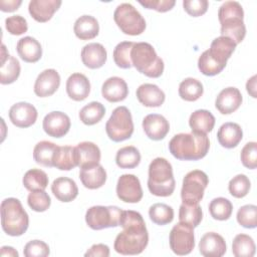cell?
<instances>
[{
	"label": "cell",
	"mask_w": 257,
	"mask_h": 257,
	"mask_svg": "<svg viewBox=\"0 0 257 257\" xmlns=\"http://www.w3.org/2000/svg\"><path fill=\"white\" fill-rule=\"evenodd\" d=\"M61 4L60 0H31L28 5V11L35 21L44 23L52 18Z\"/></svg>",
	"instance_id": "cell-18"
},
{
	"label": "cell",
	"mask_w": 257,
	"mask_h": 257,
	"mask_svg": "<svg viewBox=\"0 0 257 257\" xmlns=\"http://www.w3.org/2000/svg\"><path fill=\"white\" fill-rule=\"evenodd\" d=\"M209 212L215 220L226 221L228 220L233 212L232 203L223 197L213 199L209 204Z\"/></svg>",
	"instance_id": "cell-41"
},
{
	"label": "cell",
	"mask_w": 257,
	"mask_h": 257,
	"mask_svg": "<svg viewBox=\"0 0 257 257\" xmlns=\"http://www.w3.org/2000/svg\"><path fill=\"white\" fill-rule=\"evenodd\" d=\"M27 204L35 212H45L51 205V199L45 191H34L29 193Z\"/></svg>",
	"instance_id": "cell-47"
},
{
	"label": "cell",
	"mask_w": 257,
	"mask_h": 257,
	"mask_svg": "<svg viewBox=\"0 0 257 257\" xmlns=\"http://www.w3.org/2000/svg\"><path fill=\"white\" fill-rule=\"evenodd\" d=\"M5 28L12 35H21L28 30V24L21 15H13L5 19Z\"/></svg>",
	"instance_id": "cell-50"
},
{
	"label": "cell",
	"mask_w": 257,
	"mask_h": 257,
	"mask_svg": "<svg viewBox=\"0 0 257 257\" xmlns=\"http://www.w3.org/2000/svg\"><path fill=\"white\" fill-rule=\"evenodd\" d=\"M218 19L221 24V35L229 37L236 44L243 41L246 35L244 24V11L237 1L224 2L218 11Z\"/></svg>",
	"instance_id": "cell-3"
},
{
	"label": "cell",
	"mask_w": 257,
	"mask_h": 257,
	"mask_svg": "<svg viewBox=\"0 0 257 257\" xmlns=\"http://www.w3.org/2000/svg\"><path fill=\"white\" fill-rule=\"evenodd\" d=\"M139 3L147 9H153L158 12L164 13L173 9L176 4L175 0H140Z\"/></svg>",
	"instance_id": "cell-52"
},
{
	"label": "cell",
	"mask_w": 257,
	"mask_h": 257,
	"mask_svg": "<svg viewBox=\"0 0 257 257\" xmlns=\"http://www.w3.org/2000/svg\"><path fill=\"white\" fill-rule=\"evenodd\" d=\"M77 158H78V167L87 168L99 164L100 161V150L99 148L91 142H82L75 147Z\"/></svg>",
	"instance_id": "cell-31"
},
{
	"label": "cell",
	"mask_w": 257,
	"mask_h": 257,
	"mask_svg": "<svg viewBox=\"0 0 257 257\" xmlns=\"http://www.w3.org/2000/svg\"><path fill=\"white\" fill-rule=\"evenodd\" d=\"M189 125L192 132L207 135L214 128L215 116L207 109H197L190 115Z\"/></svg>",
	"instance_id": "cell-33"
},
{
	"label": "cell",
	"mask_w": 257,
	"mask_h": 257,
	"mask_svg": "<svg viewBox=\"0 0 257 257\" xmlns=\"http://www.w3.org/2000/svg\"><path fill=\"white\" fill-rule=\"evenodd\" d=\"M256 251V246L252 237L247 234H238L233 239L232 253L236 257H252Z\"/></svg>",
	"instance_id": "cell-39"
},
{
	"label": "cell",
	"mask_w": 257,
	"mask_h": 257,
	"mask_svg": "<svg viewBox=\"0 0 257 257\" xmlns=\"http://www.w3.org/2000/svg\"><path fill=\"white\" fill-rule=\"evenodd\" d=\"M198 68L204 75L214 76L219 74L225 68V66L214 60L209 55L208 50H205L198 59Z\"/></svg>",
	"instance_id": "cell-46"
},
{
	"label": "cell",
	"mask_w": 257,
	"mask_h": 257,
	"mask_svg": "<svg viewBox=\"0 0 257 257\" xmlns=\"http://www.w3.org/2000/svg\"><path fill=\"white\" fill-rule=\"evenodd\" d=\"M37 109L29 102L20 101L13 104L9 109V118L17 126L26 128L35 123L37 119Z\"/></svg>",
	"instance_id": "cell-14"
},
{
	"label": "cell",
	"mask_w": 257,
	"mask_h": 257,
	"mask_svg": "<svg viewBox=\"0 0 257 257\" xmlns=\"http://www.w3.org/2000/svg\"><path fill=\"white\" fill-rule=\"evenodd\" d=\"M237 222L244 228L254 229L257 226V207L252 204L240 207L237 212Z\"/></svg>",
	"instance_id": "cell-45"
},
{
	"label": "cell",
	"mask_w": 257,
	"mask_h": 257,
	"mask_svg": "<svg viewBox=\"0 0 257 257\" xmlns=\"http://www.w3.org/2000/svg\"><path fill=\"white\" fill-rule=\"evenodd\" d=\"M25 257H46L50 254L49 246L41 240H31L24 246Z\"/></svg>",
	"instance_id": "cell-49"
},
{
	"label": "cell",
	"mask_w": 257,
	"mask_h": 257,
	"mask_svg": "<svg viewBox=\"0 0 257 257\" xmlns=\"http://www.w3.org/2000/svg\"><path fill=\"white\" fill-rule=\"evenodd\" d=\"M22 183L30 192L44 191L48 185V177L47 174L40 169H31L24 174Z\"/></svg>",
	"instance_id": "cell-37"
},
{
	"label": "cell",
	"mask_w": 257,
	"mask_h": 257,
	"mask_svg": "<svg viewBox=\"0 0 257 257\" xmlns=\"http://www.w3.org/2000/svg\"><path fill=\"white\" fill-rule=\"evenodd\" d=\"M236 46L237 44L232 39L221 35L212 41L210 48L207 50L209 55L214 60L226 66L227 60L231 57L232 53L235 51Z\"/></svg>",
	"instance_id": "cell-22"
},
{
	"label": "cell",
	"mask_w": 257,
	"mask_h": 257,
	"mask_svg": "<svg viewBox=\"0 0 257 257\" xmlns=\"http://www.w3.org/2000/svg\"><path fill=\"white\" fill-rule=\"evenodd\" d=\"M209 184L208 176L201 170L189 172L183 179L181 198L186 204H199Z\"/></svg>",
	"instance_id": "cell-10"
},
{
	"label": "cell",
	"mask_w": 257,
	"mask_h": 257,
	"mask_svg": "<svg viewBox=\"0 0 257 257\" xmlns=\"http://www.w3.org/2000/svg\"><path fill=\"white\" fill-rule=\"evenodd\" d=\"M227 246L224 238L215 232H208L199 242V251L205 257H221L226 253Z\"/></svg>",
	"instance_id": "cell-19"
},
{
	"label": "cell",
	"mask_w": 257,
	"mask_h": 257,
	"mask_svg": "<svg viewBox=\"0 0 257 257\" xmlns=\"http://www.w3.org/2000/svg\"><path fill=\"white\" fill-rule=\"evenodd\" d=\"M169 241L175 254L180 256L190 254L195 247L194 228L189 224L179 222L172 228Z\"/></svg>",
	"instance_id": "cell-11"
},
{
	"label": "cell",
	"mask_w": 257,
	"mask_h": 257,
	"mask_svg": "<svg viewBox=\"0 0 257 257\" xmlns=\"http://www.w3.org/2000/svg\"><path fill=\"white\" fill-rule=\"evenodd\" d=\"M51 192L58 201L68 203L77 197L78 188L72 179L67 177H59L52 182Z\"/></svg>",
	"instance_id": "cell-26"
},
{
	"label": "cell",
	"mask_w": 257,
	"mask_h": 257,
	"mask_svg": "<svg viewBox=\"0 0 257 257\" xmlns=\"http://www.w3.org/2000/svg\"><path fill=\"white\" fill-rule=\"evenodd\" d=\"M250 188H251V182L249 178L244 174H239L233 177L228 184L229 193L233 197L238 199L244 198L249 193Z\"/></svg>",
	"instance_id": "cell-44"
},
{
	"label": "cell",
	"mask_w": 257,
	"mask_h": 257,
	"mask_svg": "<svg viewBox=\"0 0 257 257\" xmlns=\"http://www.w3.org/2000/svg\"><path fill=\"white\" fill-rule=\"evenodd\" d=\"M175 187L176 182L170 162L161 157L154 159L149 166V191L158 197H169L174 193Z\"/></svg>",
	"instance_id": "cell-4"
},
{
	"label": "cell",
	"mask_w": 257,
	"mask_h": 257,
	"mask_svg": "<svg viewBox=\"0 0 257 257\" xmlns=\"http://www.w3.org/2000/svg\"><path fill=\"white\" fill-rule=\"evenodd\" d=\"M1 256H12V257H18V252L11 246H2L1 247Z\"/></svg>",
	"instance_id": "cell-56"
},
{
	"label": "cell",
	"mask_w": 257,
	"mask_h": 257,
	"mask_svg": "<svg viewBox=\"0 0 257 257\" xmlns=\"http://www.w3.org/2000/svg\"><path fill=\"white\" fill-rule=\"evenodd\" d=\"M22 4L21 0H1L0 1V9L3 12H13L19 8Z\"/></svg>",
	"instance_id": "cell-54"
},
{
	"label": "cell",
	"mask_w": 257,
	"mask_h": 257,
	"mask_svg": "<svg viewBox=\"0 0 257 257\" xmlns=\"http://www.w3.org/2000/svg\"><path fill=\"white\" fill-rule=\"evenodd\" d=\"M53 167L60 171H70L75 167H78V158L75 147L58 146L53 158Z\"/></svg>",
	"instance_id": "cell-32"
},
{
	"label": "cell",
	"mask_w": 257,
	"mask_h": 257,
	"mask_svg": "<svg viewBox=\"0 0 257 257\" xmlns=\"http://www.w3.org/2000/svg\"><path fill=\"white\" fill-rule=\"evenodd\" d=\"M210 149L206 134L192 132L175 135L169 142L170 153L181 161H198L203 159Z\"/></svg>",
	"instance_id": "cell-2"
},
{
	"label": "cell",
	"mask_w": 257,
	"mask_h": 257,
	"mask_svg": "<svg viewBox=\"0 0 257 257\" xmlns=\"http://www.w3.org/2000/svg\"><path fill=\"white\" fill-rule=\"evenodd\" d=\"M85 257H107L109 256V247L104 244H94L92 245L84 254Z\"/></svg>",
	"instance_id": "cell-53"
},
{
	"label": "cell",
	"mask_w": 257,
	"mask_h": 257,
	"mask_svg": "<svg viewBox=\"0 0 257 257\" xmlns=\"http://www.w3.org/2000/svg\"><path fill=\"white\" fill-rule=\"evenodd\" d=\"M217 139L223 148L233 149L242 141L243 131L236 122H225L220 126L217 133Z\"/></svg>",
	"instance_id": "cell-28"
},
{
	"label": "cell",
	"mask_w": 257,
	"mask_h": 257,
	"mask_svg": "<svg viewBox=\"0 0 257 257\" xmlns=\"http://www.w3.org/2000/svg\"><path fill=\"white\" fill-rule=\"evenodd\" d=\"M240 159L244 167L254 170L257 167V143L249 142L241 150Z\"/></svg>",
	"instance_id": "cell-48"
},
{
	"label": "cell",
	"mask_w": 257,
	"mask_h": 257,
	"mask_svg": "<svg viewBox=\"0 0 257 257\" xmlns=\"http://www.w3.org/2000/svg\"><path fill=\"white\" fill-rule=\"evenodd\" d=\"M139 101L147 107H159L166 98L165 92L156 84L144 83L141 84L136 91Z\"/></svg>",
	"instance_id": "cell-24"
},
{
	"label": "cell",
	"mask_w": 257,
	"mask_h": 257,
	"mask_svg": "<svg viewBox=\"0 0 257 257\" xmlns=\"http://www.w3.org/2000/svg\"><path fill=\"white\" fill-rule=\"evenodd\" d=\"M117 27L126 35H140L146 29V20L131 3L119 4L113 13Z\"/></svg>",
	"instance_id": "cell-8"
},
{
	"label": "cell",
	"mask_w": 257,
	"mask_h": 257,
	"mask_svg": "<svg viewBox=\"0 0 257 257\" xmlns=\"http://www.w3.org/2000/svg\"><path fill=\"white\" fill-rule=\"evenodd\" d=\"M121 212L116 206H92L85 213V222L92 230L117 227Z\"/></svg>",
	"instance_id": "cell-9"
},
{
	"label": "cell",
	"mask_w": 257,
	"mask_h": 257,
	"mask_svg": "<svg viewBox=\"0 0 257 257\" xmlns=\"http://www.w3.org/2000/svg\"><path fill=\"white\" fill-rule=\"evenodd\" d=\"M116 195L124 203H138L143 198V189L138 177L133 174L121 175L116 184Z\"/></svg>",
	"instance_id": "cell-12"
},
{
	"label": "cell",
	"mask_w": 257,
	"mask_h": 257,
	"mask_svg": "<svg viewBox=\"0 0 257 257\" xmlns=\"http://www.w3.org/2000/svg\"><path fill=\"white\" fill-rule=\"evenodd\" d=\"M119 226L123 230L115 237V252L121 255L141 254L149 243V233L143 216L137 211L122 210Z\"/></svg>",
	"instance_id": "cell-1"
},
{
	"label": "cell",
	"mask_w": 257,
	"mask_h": 257,
	"mask_svg": "<svg viewBox=\"0 0 257 257\" xmlns=\"http://www.w3.org/2000/svg\"><path fill=\"white\" fill-rule=\"evenodd\" d=\"M149 216L153 223L164 226L171 223L174 219V210L171 206L164 203H156L149 209Z\"/></svg>",
	"instance_id": "cell-42"
},
{
	"label": "cell",
	"mask_w": 257,
	"mask_h": 257,
	"mask_svg": "<svg viewBox=\"0 0 257 257\" xmlns=\"http://www.w3.org/2000/svg\"><path fill=\"white\" fill-rule=\"evenodd\" d=\"M133 66L151 78H158L164 72V61L158 56L155 48L148 42H137L131 51Z\"/></svg>",
	"instance_id": "cell-6"
},
{
	"label": "cell",
	"mask_w": 257,
	"mask_h": 257,
	"mask_svg": "<svg viewBox=\"0 0 257 257\" xmlns=\"http://www.w3.org/2000/svg\"><path fill=\"white\" fill-rule=\"evenodd\" d=\"M58 146L48 141H41L37 143L33 149L34 161L44 167H53V158Z\"/></svg>",
	"instance_id": "cell-34"
},
{
	"label": "cell",
	"mask_w": 257,
	"mask_h": 257,
	"mask_svg": "<svg viewBox=\"0 0 257 257\" xmlns=\"http://www.w3.org/2000/svg\"><path fill=\"white\" fill-rule=\"evenodd\" d=\"M60 85V75L53 69L48 68L40 72L34 83V93L39 97L52 95Z\"/></svg>",
	"instance_id": "cell-15"
},
{
	"label": "cell",
	"mask_w": 257,
	"mask_h": 257,
	"mask_svg": "<svg viewBox=\"0 0 257 257\" xmlns=\"http://www.w3.org/2000/svg\"><path fill=\"white\" fill-rule=\"evenodd\" d=\"M203 92L202 82L193 77L185 78L179 85V95L186 101H196L203 95Z\"/></svg>",
	"instance_id": "cell-35"
},
{
	"label": "cell",
	"mask_w": 257,
	"mask_h": 257,
	"mask_svg": "<svg viewBox=\"0 0 257 257\" xmlns=\"http://www.w3.org/2000/svg\"><path fill=\"white\" fill-rule=\"evenodd\" d=\"M246 89L247 92L252 96L256 97V75H253L251 78H249L246 82Z\"/></svg>",
	"instance_id": "cell-55"
},
{
	"label": "cell",
	"mask_w": 257,
	"mask_h": 257,
	"mask_svg": "<svg viewBox=\"0 0 257 257\" xmlns=\"http://www.w3.org/2000/svg\"><path fill=\"white\" fill-rule=\"evenodd\" d=\"M183 7L190 16L199 17L207 12L209 2L207 0H184Z\"/></svg>",
	"instance_id": "cell-51"
},
{
	"label": "cell",
	"mask_w": 257,
	"mask_h": 257,
	"mask_svg": "<svg viewBox=\"0 0 257 257\" xmlns=\"http://www.w3.org/2000/svg\"><path fill=\"white\" fill-rule=\"evenodd\" d=\"M16 50L20 58L28 63L37 62L42 56L41 44L34 37L25 36L18 40Z\"/></svg>",
	"instance_id": "cell-27"
},
{
	"label": "cell",
	"mask_w": 257,
	"mask_h": 257,
	"mask_svg": "<svg viewBox=\"0 0 257 257\" xmlns=\"http://www.w3.org/2000/svg\"><path fill=\"white\" fill-rule=\"evenodd\" d=\"M143 128L149 139L161 141L168 135L170 123L165 116L158 113H150L143 119Z\"/></svg>",
	"instance_id": "cell-17"
},
{
	"label": "cell",
	"mask_w": 257,
	"mask_h": 257,
	"mask_svg": "<svg viewBox=\"0 0 257 257\" xmlns=\"http://www.w3.org/2000/svg\"><path fill=\"white\" fill-rule=\"evenodd\" d=\"M134 44L135 42L133 41H122L114 47L112 56L114 63L118 67L122 69H128L133 66L131 60V51Z\"/></svg>",
	"instance_id": "cell-43"
},
{
	"label": "cell",
	"mask_w": 257,
	"mask_h": 257,
	"mask_svg": "<svg viewBox=\"0 0 257 257\" xmlns=\"http://www.w3.org/2000/svg\"><path fill=\"white\" fill-rule=\"evenodd\" d=\"M80 55L82 63L90 69L100 68L103 66L107 58V53L104 46L95 42L84 45L81 49Z\"/></svg>",
	"instance_id": "cell-23"
},
{
	"label": "cell",
	"mask_w": 257,
	"mask_h": 257,
	"mask_svg": "<svg viewBox=\"0 0 257 257\" xmlns=\"http://www.w3.org/2000/svg\"><path fill=\"white\" fill-rule=\"evenodd\" d=\"M79 179L85 188L95 190L104 185L106 181V172L99 164L92 167L81 168L79 171Z\"/></svg>",
	"instance_id": "cell-29"
},
{
	"label": "cell",
	"mask_w": 257,
	"mask_h": 257,
	"mask_svg": "<svg viewBox=\"0 0 257 257\" xmlns=\"http://www.w3.org/2000/svg\"><path fill=\"white\" fill-rule=\"evenodd\" d=\"M71 126L69 116L62 111L48 112L42 121L43 131L52 138L64 137Z\"/></svg>",
	"instance_id": "cell-13"
},
{
	"label": "cell",
	"mask_w": 257,
	"mask_h": 257,
	"mask_svg": "<svg viewBox=\"0 0 257 257\" xmlns=\"http://www.w3.org/2000/svg\"><path fill=\"white\" fill-rule=\"evenodd\" d=\"M6 48L2 44L1 64H0V82L1 84L13 83L20 75L21 67L18 59L8 53L5 54Z\"/></svg>",
	"instance_id": "cell-25"
},
{
	"label": "cell",
	"mask_w": 257,
	"mask_h": 257,
	"mask_svg": "<svg viewBox=\"0 0 257 257\" xmlns=\"http://www.w3.org/2000/svg\"><path fill=\"white\" fill-rule=\"evenodd\" d=\"M242 100L243 97L240 90L229 86L219 92L215 100V106L222 114H230L240 107Z\"/></svg>",
	"instance_id": "cell-16"
},
{
	"label": "cell",
	"mask_w": 257,
	"mask_h": 257,
	"mask_svg": "<svg viewBox=\"0 0 257 257\" xmlns=\"http://www.w3.org/2000/svg\"><path fill=\"white\" fill-rule=\"evenodd\" d=\"M115 163L120 169H134L141 163V154L134 146L120 148L116 153Z\"/></svg>",
	"instance_id": "cell-36"
},
{
	"label": "cell",
	"mask_w": 257,
	"mask_h": 257,
	"mask_svg": "<svg viewBox=\"0 0 257 257\" xmlns=\"http://www.w3.org/2000/svg\"><path fill=\"white\" fill-rule=\"evenodd\" d=\"M203 219L202 208L199 204L182 203L179 209L180 222L191 225L193 228L197 227Z\"/></svg>",
	"instance_id": "cell-40"
},
{
	"label": "cell",
	"mask_w": 257,
	"mask_h": 257,
	"mask_svg": "<svg viewBox=\"0 0 257 257\" xmlns=\"http://www.w3.org/2000/svg\"><path fill=\"white\" fill-rule=\"evenodd\" d=\"M101 94L109 102L122 101L128 94L127 84L121 77L111 76L102 83Z\"/></svg>",
	"instance_id": "cell-20"
},
{
	"label": "cell",
	"mask_w": 257,
	"mask_h": 257,
	"mask_svg": "<svg viewBox=\"0 0 257 257\" xmlns=\"http://www.w3.org/2000/svg\"><path fill=\"white\" fill-rule=\"evenodd\" d=\"M105 114V107L98 101H91L84 105L79 111V119L86 125L99 122Z\"/></svg>",
	"instance_id": "cell-38"
},
{
	"label": "cell",
	"mask_w": 257,
	"mask_h": 257,
	"mask_svg": "<svg viewBox=\"0 0 257 257\" xmlns=\"http://www.w3.org/2000/svg\"><path fill=\"white\" fill-rule=\"evenodd\" d=\"M1 226L3 231L13 237L23 235L29 226V217L21 202L16 198H6L2 201Z\"/></svg>",
	"instance_id": "cell-5"
},
{
	"label": "cell",
	"mask_w": 257,
	"mask_h": 257,
	"mask_svg": "<svg viewBox=\"0 0 257 257\" xmlns=\"http://www.w3.org/2000/svg\"><path fill=\"white\" fill-rule=\"evenodd\" d=\"M73 32L80 40L93 39L99 32L98 21L91 15H82L75 20Z\"/></svg>",
	"instance_id": "cell-30"
},
{
	"label": "cell",
	"mask_w": 257,
	"mask_h": 257,
	"mask_svg": "<svg viewBox=\"0 0 257 257\" xmlns=\"http://www.w3.org/2000/svg\"><path fill=\"white\" fill-rule=\"evenodd\" d=\"M66 92L67 95L75 100H84L90 92V82L88 78L79 72L72 73L66 80Z\"/></svg>",
	"instance_id": "cell-21"
},
{
	"label": "cell",
	"mask_w": 257,
	"mask_h": 257,
	"mask_svg": "<svg viewBox=\"0 0 257 257\" xmlns=\"http://www.w3.org/2000/svg\"><path fill=\"white\" fill-rule=\"evenodd\" d=\"M109 140L119 143L130 139L134 133V121L130 109L125 106L115 107L105 123Z\"/></svg>",
	"instance_id": "cell-7"
}]
</instances>
